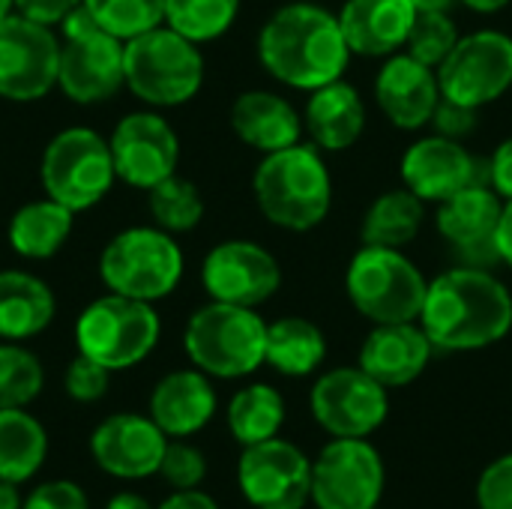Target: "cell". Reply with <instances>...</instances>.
<instances>
[{
  "label": "cell",
  "mask_w": 512,
  "mask_h": 509,
  "mask_svg": "<svg viewBox=\"0 0 512 509\" xmlns=\"http://www.w3.org/2000/svg\"><path fill=\"white\" fill-rule=\"evenodd\" d=\"M420 327L441 351H480L512 330V297L483 267H453L429 282Z\"/></svg>",
  "instance_id": "1"
},
{
  "label": "cell",
  "mask_w": 512,
  "mask_h": 509,
  "mask_svg": "<svg viewBox=\"0 0 512 509\" xmlns=\"http://www.w3.org/2000/svg\"><path fill=\"white\" fill-rule=\"evenodd\" d=\"M258 57L276 81L297 90H318L342 78L351 48L339 15L315 3H288L261 27Z\"/></svg>",
  "instance_id": "2"
},
{
  "label": "cell",
  "mask_w": 512,
  "mask_h": 509,
  "mask_svg": "<svg viewBox=\"0 0 512 509\" xmlns=\"http://www.w3.org/2000/svg\"><path fill=\"white\" fill-rule=\"evenodd\" d=\"M252 189L264 219L297 234L318 228L333 204L330 171L321 153L306 144L264 153Z\"/></svg>",
  "instance_id": "3"
},
{
  "label": "cell",
  "mask_w": 512,
  "mask_h": 509,
  "mask_svg": "<svg viewBox=\"0 0 512 509\" xmlns=\"http://www.w3.org/2000/svg\"><path fill=\"white\" fill-rule=\"evenodd\" d=\"M183 345L195 369L234 381L264 363L267 324L255 309L213 300L189 318Z\"/></svg>",
  "instance_id": "4"
},
{
  "label": "cell",
  "mask_w": 512,
  "mask_h": 509,
  "mask_svg": "<svg viewBox=\"0 0 512 509\" xmlns=\"http://www.w3.org/2000/svg\"><path fill=\"white\" fill-rule=\"evenodd\" d=\"M123 72L129 90L156 108L189 102L204 81V57L192 39L171 27H153L123 45Z\"/></svg>",
  "instance_id": "5"
},
{
  "label": "cell",
  "mask_w": 512,
  "mask_h": 509,
  "mask_svg": "<svg viewBox=\"0 0 512 509\" xmlns=\"http://www.w3.org/2000/svg\"><path fill=\"white\" fill-rule=\"evenodd\" d=\"M354 309L372 324L420 321L429 282L411 258L387 246H363L345 276Z\"/></svg>",
  "instance_id": "6"
},
{
  "label": "cell",
  "mask_w": 512,
  "mask_h": 509,
  "mask_svg": "<svg viewBox=\"0 0 512 509\" xmlns=\"http://www.w3.org/2000/svg\"><path fill=\"white\" fill-rule=\"evenodd\" d=\"M66 42L60 45V66H57V84L60 90L78 102L93 105L111 99L123 84V39L108 33L87 6H75L63 21Z\"/></svg>",
  "instance_id": "7"
},
{
  "label": "cell",
  "mask_w": 512,
  "mask_h": 509,
  "mask_svg": "<svg viewBox=\"0 0 512 509\" xmlns=\"http://www.w3.org/2000/svg\"><path fill=\"white\" fill-rule=\"evenodd\" d=\"M78 351L111 372L138 366L159 342V315L150 303L123 294L93 300L75 324Z\"/></svg>",
  "instance_id": "8"
},
{
  "label": "cell",
  "mask_w": 512,
  "mask_h": 509,
  "mask_svg": "<svg viewBox=\"0 0 512 509\" xmlns=\"http://www.w3.org/2000/svg\"><path fill=\"white\" fill-rule=\"evenodd\" d=\"M99 276L111 294L153 303L177 288L183 252L162 228H126L102 249Z\"/></svg>",
  "instance_id": "9"
},
{
  "label": "cell",
  "mask_w": 512,
  "mask_h": 509,
  "mask_svg": "<svg viewBox=\"0 0 512 509\" xmlns=\"http://www.w3.org/2000/svg\"><path fill=\"white\" fill-rule=\"evenodd\" d=\"M114 177L111 144L93 129H63L42 153V186L48 198L60 201L72 213L99 204Z\"/></svg>",
  "instance_id": "10"
},
{
  "label": "cell",
  "mask_w": 512,
  "mask_h": 509,
  "mask_svg": "<svg viewBox=\"0 0 512 509\" xmlns=\"http://www.w3.org/2000/svg\"><path fill=\"white\" fill-rule=\"evenodd\" d=\"M384 459L366 438H333L312 462L318 509H372L384 495Z\"/></svg>",
  "instance_id": "11"
},
{
  "label": "cell",
  "mask_w": 512,
  "mask_h": 509,
  "mask_svg": "<svg viewBox=\"0 0 512 509\" xmlns=\"http://www.w3.org/2000/svg\"><path fill=\"white\" fill-rule=\"evenodd\" d=\"M438 69L441 96L468 108H483L512 87V36L501 30L459 36Z\"/></svg>",
  "instance_id": "12"
},
{
  "label": "cell",
  "mask_w": 512,
  "mask_h": 509,
  "mask_svg": "<svg viewBox=\"0 0 512 509\" xmlns=\"http://www.w3.org/2000/svg\"><path fill=\"white\" fill-rule=\"evenodd\" d=\"M309 408L315 423L333 438H369L390 414L387 387L360 366L333 369L312 387Z\"/></svg>",
  "instance_id": "13"
},
{
  "label": "cell",
  "mask_w": 512,
  "mask_h": 509,
  "mask_svg": "<svg viewBox=\"0 0 512 509\" xmlns=\"http://www.w3.org/2000/svg\"><path fill=\"white\" fill-rule=\"evenodd\" d=\"M237 486L255 509H303L312 501V462L282 438L243 447Z\"/></svg>",
  "instance_id": "14"
},
{
  "label": "cell",
  "mask_w": 512,
  "mask_h": 509,
  "mask_svg": "<svg viewBox=\"0 0 512 509\" xmlns=\"http://www.w3.org/2000/svg\"><path fill=\"white\" fill-rule=\"evenodd\" d=\"M60 42L48 24L27 15L0 21V96L33 102L57 84Z\"/></svg>",
  "instance_id": "15"
},
{
  "label": "cell",
  "mask_w": 512,
  "mask_h": 509,
  "mask_svg": "<svg viewBox=\"0 0 512 509\" xmlns=\"http://www.w3.org/2000/svg\"><path fill=\"white\" fill-rule=\"evenodd\" d=\"M201 282L213 300L255 309L279 291L282 267L264 246L252 240H228L204 258Z\"/></svg>",
  "instance_id": "16"
},
{
  "label": "cell",
  "mask_w": 512,
  "mask_h": 509,
  "mask_svg": "<svg viewBox=\"0 0 512 509\" xmlns=\"http://www.w3.org/2000/svg\"><path fill=\"white\" fill-rule=\"evenodd\" d=\"M504 201L489 183H471L438 207V231L465 267H489L501 261L498 228Z\"/></svg>",
  "instance_id": "17"
},
{
  "label": "cell",
  "mask_w": 512,
  "mask_h": 509,
  "mask_svg": "<svg viewBox=\"0 0 512 509\" xmlns=\"http://www.w3.org/2000/svg\"><path fill=\"white\" fill-rule=\"evenodd\" d=\"M111 156L114 171L123 183L135 189H153L165 177L174 174L180 159V141L177 132L168 126L165 117L150 111L126 114L114 135H111Z\"/></svg>",
  "instance_id": "18"
},
{
  "label": "cell",
  "mask_w": 512,
  "mask_h": 509,
  "mask_svg": "<svg viewBox=\"0 0 512 509\" xmlns=\"http://www.w3.org/2000/svg\"><path fill=\"white\" fill-rule=\"evenodd\" d=\"M402 180L420 201L444 204L471 183H489V165L477 159L453 138L429 135L411 144L402 156Z\"/></svg>",
  "instance_id": "19"
},
{
  "label": "cell",
  "mask_w": 512,
  "mask_h": 509,
  "mask_svg": "<svg viewBox=\"0 0 512 509\" xmlns=\"http://www.w3.org/2000/svg\"><path fill=\"white\" fill-rule=\"evenodd\" d=\"M168 435L141 414H114L105 417L93 438L90 453L93 462L117 480H144L159 471L165 456Z\"/></svg>",
  "instance_id": "20"
},
{
  "label": "cell",
  "mask_w": 512,
  "mask_h": 509,
  "mask_svg": "<svg viewBox=\"0 0 512 509\" xmlns=\"http://www.w3.org/2000/svg\"><path fill=\"white\" fill-rule=\"evenodd\" d=\"M375 99L384 117L399 129H423L441 99V84L432 66L414 60L411 54H390L375 81Z\"/></svg>",
  "instance_id": "21"
},
{
  "label": "cell",
  "mask_w": 512,
  "mask_h": 509,
  "mask_svg": "<svg viewBox=\"0 0 512 509\" xmlns=\"http://www.w3.org/2000/svg\"><path fill=\"white\" fill-rule=\"evenodd\" d=\"M432 351L435 345L429 342L426 330L414 321L378 324L360 348V369L369 372L387 390L408 387L426 372Z\"/></svg>",
  "instance_id": "22"
},
{
  "label": "cell",
  "mask_w": 512,
  "mask_h": 509,
  "mask_svg": "<svg viewBox=\"0 0 512 509\" xmlns=\"http://www.w3.org/2000/svg\"><path fill=\"white\" fill-rule=\"evenodd\" d=\"M414 18L411 0H348L339 12V27L354 54L390 57L408 42Z\"/></svg>",
  "instance_id": "23"
},
{
  "label": "cell",
  "mask_w": 512,
  "mask_h": 509,
  "mask_svg": "<svg viewBox=\"0 0 512 509\" xmlns=\"http://www.w3.org/2000/svg\"><path fill=\"white\" fill-rule=\"evenodd\" d=\"M216 414V390L201 369H180L165 375L150 396V420L168 438H189L201 432Z\"/></svg>",
  "instance_id": "24"
},
{
  "label": "cell",
  "mask_w": 512,
  "mask_h": 509,
  "mask_svg": "<svg viewBox=\"0 0 512 509\" xmlns=\"http://www.w3.org/2000/svg\"><path fill=\"white\" fill-rule=\"evenodd\" d=\"M231 126L243 144L261 153L294 147L300 144V132H303V120L297 108L270 90H249L237 96L231 108Z\"/></svg>",
  "instance_id": "25"
},
{
  "label": "cell",
  "mask_w": 512,
  "mask_h": 509,
  "mask_svg": "<svg viewBox=\"0 0 512 509\" xmlns=\"http://www.w3.org/2000/svg\"><path fill=\"white\" fill-rule=\"evenodd\" d=\"M303 123L309 126L318 147L339 153L360 141V135L366 129V105H363L360 93L339 78V81H330V84L312 90V96L306 102Z\"/></svg>",
  "instance_id": "26"
},
{
  "label": "cell",
  "mask_w": 512,
  "mask_h": 509,
  "mask_svg": "<svg viewBox=\"0 0 512 509\" xmlns=\"http://www.w3.org/2000/svg\"><path fill=\"white\" fill-rule=\"evenodd\" d=\"M57 303L51 288L21 270L0 273V339L21 342L39 336L54 321Z\"/></svg>",
  "instance_id": "27"
},
{
  "label": "cell",
  "mask_w": 512,
  "mask_h": 509,
  "mask_svg": "<svg viewBox=\"0 0 512 509\" xmlns=\"http://www.w3.org/2000/svg\"><path fill=\"white\" fill-rule=\"evenodd\" d=\"M327 357V339L321 327H315L309 318H279L267 324V357L279 375L285 378H306L312 375Z\"/></svg>",
  "instance_id": "28"
},
{
  "label": "cell",
  "mask_w": 512,
  "mask_h": 509,
  "mask_svg": "<svg viewBox=\"0 0 512 509\" xmlns=\"http://www.w3.org/2000/svg\"><path fill=\"white\" fill-rule=\"evenodd\" d=\"M48 456V435L24 408L0 411V480L27 483Z\"/></svg>",
  "instance_id": "29"
},
{
  "label": "cell",
  "mask_w": 512,
  "mask_h": 509,
  "mask_svg": "<svg viewBox=\"0 0 512 509\" xmlns=\"http://www.w3.org/2000/svg\"><path fill=\"white\" fill-rule=\"evenodd\" d=\"M72 231V210L60 201H33L24 204L9 222V243L21 258L42 261L60 252L63 240Z\"/></svg>",
  "instance_id": "30"
},
{
  "label": "cell",
  "mask_w": 512,
  "mask_h": 509,
  "mask_svg": "<svg viewBox=\"0 0 512 509\" xmlns=\"http://www.w3.org/2000/svg\"><path fill=\"white\" fill-rule=\"evenodd\" d=\"M423 228V201L411 189H393L375 198L363 216L360 237L366 246L402 249Z\"/></svg>",
  "instance_id": "31"
},
{
  "label": "cell",
  "mask_w": 512,
  "mask_h": 509,
  "mask_svg": "<svg viewBox=\"0 0 512 509\" xmlns=\"http://www.w3.org/2000/svg\"><path fill=\"white\" fill-rule=\"evenodd\" d=\"M282 423H285V402L279 390L270 384H249L228 405V429L234 441L243 447L279 438Z\"/></svg>",
  "instance_id": "32"
},
{
  "label": "cell",
  "mask_w": 512,
  "mask_h": 509,
  "mask_svg": "<svg viewBox=\"0 0 512 509\" xmlns=\"http://www.w3.org/2000/svg\"><path fill=\"white\" fill-rule=\"evenodd\" d=\"M240 12V0H165V21L180 36L198 42L228 33Z\"/></svg>",
  "instance_id": "33"
},
{
  "label": "cell",
  "mask_w": 512,
  "mask_h": 509,
  "mask_svg": "<svg viewBox=\"0 0 512 509\" xmlns=\"http://www.w3.org/2000/svg\"><path fill=\"white\" fill-rule=\"evenodd\" d=\"M150 213L162 231L183 234L201 222L204 201H201V192L189 180H180L171 174L150 189Z\"/></svg>",
  "instance_id": "34"
},
{
  "label": "cell",
  "mask_w": 512,
  "mask_h": 509,
  "mask_svg": "<svg viewBox=\"0 0 512 509\" xmlns=\"http://www.w3.org/2000/svg\"><path fill=\"white\" fill-rule=\"evenodd\" d=\"M45 384L42 363L21 345H0V411L27 408Z\"/></svg>",
  "instance_id": "35"
},
{
  "label": "cell",
  "mask_w": 512,
  "mask_h": 509,
  "mask_svg": "<svg viewBox=\"0 0 512 509\" xmlns=\"http://www.w3.org/2000/svg\"><path fill=\"white\" fill-rule=\"evenodd\" d=\"M84 6L117 39L141 36L165 21V0H84Z\"/></svg>",
  "instance_id": "36"
},
{
  "label": "cell",
  "mask_w": 512,
  "mask_h": 509,
  "mask_svg": "<svg viewBox=\"0 0 512 509\" xmlns=\"http://www.w3.org/2000/svg\"><path fill=\"white\" fill-rule=\"evenodd\" d=\"M456 42H459V33H456L450 12H417L405 48L414 60L435 69L447 60V54L456 48Z\"/></svg>",
  "instance_id": "37"
},
{
  "label": "cell",
  "mask_w": 512,
  "mask_h": 509,
  "mask_svg": "<svg viewBox=\"0 0 512 509\" xmlns=\"http://www.w3.org/2000/svg\"><path fill=\"white\" fill-rule=\"evenodd\" d=\"M174 492L180 489H198L207 477V459L198 447L186 444L183 438H174V444L165 447V456L156 471Z\"/></svg>",
  "instance_id": "38"
},
{
  "label": "cell",
  "mask_w": 512,
  "mask_h": 509,
  "mask_svg": "<svg viewBox=\"0 0 512 509\" xmlns=\"http://www.w3.org/2000/svg\"><path fill=\"white\" fill-rule=\"evenodd\" d=\"M108 381H111V369H105L102 363L78 354L69 369H66V378H63V387L66 393L81 402V405H90V402H99L105 393H108Z\"/></svg>",
  "instance_id": "39"
},
{
  "label": "cell",
  "mask_w": 512,
  "mask_h": 509,
  "mask_svg": "<svg viewBox=\"0 0 512 509\" xmlns=\"http://www.w3.org/2000/svg\"><path fill=\"white\" fill-rule=\"evenodd\" d=\"M477 507L512 509V453L486 465L477 480Z\"/></svg>",
  "instance_id": "40"
},
{
  "label": "cell",
  "mask_w": 512,
  "mask_h": 509,
  "mask_svg": "<svg viewBox=\"0 0 512 509\" xmlns=\"http://www.w3.org/2000/svg\"><path fill=\"white\" fill-rule=\"evenodd\" d=\"M21 509H90V501L81 486L69 480H51V483L36 486L24 498Z\"/></svg>",
  "instance_id": "41"
},
{
  "label": "cell",
  "mask_w": 512,
  "mask_h": 509,
  "mask_svg": "<svg viewBox=\"0 0 512 509\" xmlns=\"http://www.w3.org/2000/svg\"><path fill=\"white\" fill-rule=\"evenodd\" d=\"M477 111L480 108H468V105H459V102L441 96L429 123L435 126V135L462 141V138H468L477 129Z\"/></svg>",
  "instance_id": "42"
},
{
  "label": "cell",
  "mask_w": 512,
  "mask_h": 509,
  "mask_svg": "<svg viewBox=\"0 0 512 509\" xmlns=\"http://www.w3.org/2000/svg\"><path fill=\"white\" fill-rule=\"evenodd\" d=\"M84 0H15L18 15H27L39 24H60L75 6H81Z\"/></svg>",
  "instance_id": "43"
},
{
  "label": "cell",
  "mask_w": 512,
  "mask_h": 509,
  "mask_svg": "<svg viewBox=\"0 0 512 509\" xmlns=\"http://www.w3.org/2000/svg\"><path fill=\"white\" fill-rule=\"evenodd\" d=\"M489 183L501 198L512 201V135L495 150L489 162Z\"/></svg>",
  "instance_id": "44"
},
{
  "label": "cell",
  "mask_w": 512,
  "mask_h": 509,
  "mask_svg": "<svg viewBox=\"0 0 512 509\" xmlns=\"http://www.w3.org/2000/svg\"><path fill=\"white\" fill-rule=\"evenodd\" d=\"M156 509H219V504L210 495H204L201 489H180V492L168 495Z\"/></svg>",
  "instance_id": "45"
},
{
  "label": "cell",
  "mask_w": 512,
  "mask_h": 509,
  "mask_svg": "<svg viewBox=\"0 0 512 509\" xmlns=\"http://www.w3.org/2000/svg\"><path fill=\"white\" fill-rule=\"evenodd\" d=\"M498 249H501V261L512 267V201L504 204V216L498 228Z\"/></svg>",
  "instance_id": "46"
},
{
  "label": "cell",
  "mask_w": 512,
  "mask_h": 509,
  "mask_svg": "<svg viewBox=\"0 0 512 509\" xmlns=\"http://www.w3.org/2000/svg\"><path fill=\"white\" fill-rule=\"evenodd\" d=\"M105 509H156L150 507L141 495H135V492H120V495H114L108 504H105Z\"/></svg>",
  "instance_id": "47"
},
{
  "label": "cell",
  "mask_w": 512,
  "mask_h": 509,
  "mask_svg": "<svg viewBox=\"0 0 512 509\" xmlns=\"http://www.w3.org/2000/svg\"><path fill=\"white\" fill-rule=\"evenodd\" d=\"M21 492H18V483H3L0 480V509H21Z\"/></svg>",
  "instance_id": "48"
},
{
  "label": "cell",
  "mask_w": 512,
  "mask_h": 509,
  "mask_svg": "<svg viewBox=\"0 0 512 509\" xmlns=\"http://www.w3.org/2000/svg\"><path fill=\"white\" fill-rule=\"evenodd\" d=\"M468 9L474 12H483V15H492V12H501L510 0H462Z\"/></svg>",
  "instance_id": "49"
},
{
  "label": "cell",
  "mask_w": 512,
  "mask_h": 509,
  "mask_svg": "<svg viewBox=\"0 0 512 509\" xmlns=\"http://www.w3.org/2000/svg\"><path fill=\"white\" fill-rule=\"evenodd\" d=\"M417 12H450L456 0H411Z\"/></svg>",
  "instance_id": "50"
},
{
  "label": "cell",
  "mask_w": 512,
  "mask_h": 509,
  "mask_svg": "<svg viewBox=\"0 0 512 509\" xmlns=\"http://www.w3.org/2000/svg\"><path fill=\"white\" fill-rule=\"evenodd\" d=\"M12 6H15V0H0V21L12 15Z\"/></svg>",
  "instance_id": "51"
},
{
  "label": "cell",
  "mask_w": 512,
  "mask_h": 509,
  "mask_svg": "<svg viewBox=\"0 0 512 509\" xmlns=\"http://www.w3.org/2000/svg\"><path fill=\"white\" fill-rule=\"evenodd\" d=\"M372 509H378V507H372Z\"/></svg>",
  "instance_id": "52"
}]
</instances>
